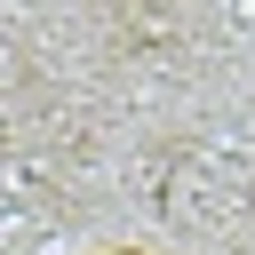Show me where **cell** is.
Instances as JSON below:
<instances>
[{"instance_id":"6da1fadb","label":"cell","mask_w":255,"mask_h":255,"mask_svg":"<svg viewBox=\"0 0 255 255\" xmlns=\"http://www.w3.org/2000/svg\"><path fill=\"white\" fill-rule=\"evenodd\" d=\"M104 255H151V247H104Z\"/></svg>"}]
</instances>
